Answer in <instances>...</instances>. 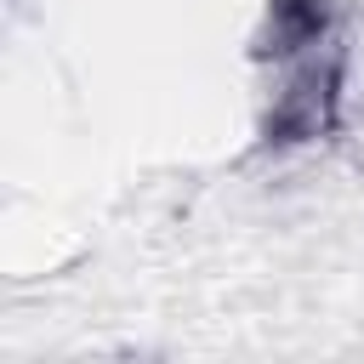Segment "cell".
<instances>
[{
  "instance_id": "cell-1",
  "label": "cell",
  "mask_w": 364,
  "mask_h": 364,
  "mask_svg": "<svg viewBox=\"0 0 364 364\" xmlns=\"http://www.w3.org/2000/svg\"><path fill=\"white\" fill-rule=\"evenodd\" d=\"M341 68H336V51H301L290 57L284 68V85L273 97V114H267V142L290 148V142H318L336 131V102H341Z\"/></svg>"
}]
</instances>
